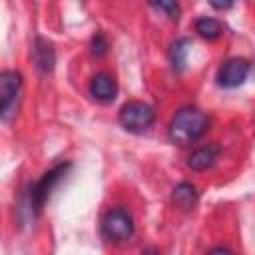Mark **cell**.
Wrapping results in <instances>:
<instances>
[{"instance_id":"cell-1","label":"cell","mask_w":255,"mask_h":255,"mask_svg":"<svg viewBox=\"0 0 255 255\" xmlns=\"http://www.w3.org/2000/svg\"><path fill=\"white\" fill-rule=\"evenodd\" d=\"M207 126H209L207 116L201 110L187 106L173 114L167 128V135L177 145H189L207 131Z\"/></svg>"},{"instance_id":"cell-2","label":"cell","mask_w":255,"mask_h":255,"mask_svg":"<svg viewBox=\"0 0 255 255\" xmlns=\"http://www.w3.org/2000/svg\"><path fill=\"white\" fill-rule=\"evenodd\" d=\"M118 120H120V124H122V128L126 131L143 133L155 122V110L149 104H145V102L131 100V102H128V104L122 106Z\"/></svg>"},{"instance_id":"cell-3","label":"cell","mask_w":255,"mask_h":255,"mask_svg":"<svg viewBox=\"0 0 255 255\" xmlns=\"http://www.w3.org/2000/svg\"><path fill=\"white\" fill-rule=\"evenodd\" d=\"M102 233L110 241H126L133 235V217L124 207H112L102 219Z\"/></svg>"},{"instance_id":"cell-4","label":"cell","mask_w":255,"mask_h":255,"mask_svg":"<svg viewBox=\"0 0 255 255\" xmlns=\"http://www.w3.org/2000/svg\"><path fill=\"white\" fill-rule=\"evenodd\" d=\"M20 88H22V76L18 72L4 70L0 74V118L4 122H8L16 114Z\"/></svg>"},{"instance_id":"cell-5","label":"cell","mask_w":255,"mask_h":255,"mask_svg":"<svg viewBox=\"0 0 255 255\" xmlns=\"http://www.w3.org/2000/svg\"><path fill=\"white\" fill-rule=\"evenodd\" d=\"M66 169H68V163H60V165L52 167V169L46 171V173L40 177V181H36V185L30 189V205H32V209H34L36 213L44 207L46 199L50 197V191H52L54 185L60 181V177L66 173Z\"/></svg>"},{"instance_id":"cell-6","label":"cell","mask_w":255,"mask_h":255,"mask_svg":"<svg viewBox=\"0 0 255 255\" xmlns=\"http://www.w3.org/2000/svg\"><path fill=\"white\" fill-rule=\"evenodd\" d=\"M249 62L243 58H229L225 60L217 70V84L221 88H237L241 86L249 76Z\"/></svg>"},{"instance_id":"cell-7","label":"cell","mask_w":255,"mask_h":255,"mask_svg":"<svg viewBox=\"0 0 255 255\" xmlns=\"http://www.w3.org/2000/svg\"><path fill=\"white\" fill-rule=\"evenodd\" d=\"M90 96L102 104H110L116 100L118 96V84L116 80L106 74V72H100L96 74L92 80H90Z\"/></svg>"},{"instance_id":"cell-8","label":"cell","mask_w":255,"mask_h":255,"mask_svg":"<svg viewBox=\"0 0 255 255\" xmlns=\"http://www.w3.org/2000/svg\"><path fill=\"white\" fill-rule=\"evenodd\" d=\"M219 151H221V149H219L217 143L201 145V147H197L195 151L189 153V157H187V167L193 169V171H205V169H209V167L215 163Z\"/></svg>"},{"instance_id":"cell-9","label":"cell","mask_w":255,"mask_h":255,"mask_svg":"<svg viewBox=\"0 0 255 255\" xmlns=\"http://www.w3.org/2000/svg\"><path fill=\"white\" fill-rule=\"evenodd\" d=\"M32 58H34V64L36 68L42 72V74H48L54 70V64H56V54H54V48L48 40L44 38H36L34 42V48H32Z\"/></svg>"},{"instance_id":"cell-10","label":"cell","mask_w":255,"mask_h":255,"mask_svg":"<svg viewBox=\"0 0 255 255\" xmlns=\"http://www.w3.org/2000/svg\"><path fill=\"white\" fill-rule=\"evenodd\" d=\"M197 199H199V193H197L195 185L189 183V181L177 183V185L173 187V191H171V201H173V205H175L177 209H181V211H191V209L197 205Z\"/></svg>"},{"instance_id":"cell-11","label":"cell","mask_w":255,"mask_h":255,"mask_svg":"<svg viewBox=\"0 0 255 255\" xmlns=\"http://www.w3.org/2000/svg\"><path fill=\"white\" fill-rule=\"evenodd\" d=\"M187 54H189V40L187 38H177L169 46V62L175 72H181L187 64Z\"/></svg>"},{"instance_id":"cell-12","label":"cell","mask_w":255,"mask_h":255,"mask_svg":"<svg viewBox=\"0 0 255 255\" xmlns=\"http://www.w3.org/2000/svg\"><path fill=\"white\" fill-rule=\"evenodd\" d=\"M193 28H195V32H197L201 38H205V40H215V38H219L221 32H223L221 22L215 20V18H209V16L197 18L195 24H193Z\"/></svg>"},{"instance_id":"cell-13","label":"cell","mask_w":255,"mask_h":255,"mask_svg":"<svg viewBox=\"0 0 255 255\" xmlns=\"http://www.w3.org/2000/svg\"><path fill=\"white\" fill-rule=\"evenodd\" d=\"M151 6L153 8H157V10H161V12H165L171 20H177L179 18V6L175 4V2H151Z\"/></svg>"},{"instance_id":"cell-14","label":"cell","mask_w":255,"mask_h":255,"mask_svg":"<svg viewBox=\"0 0 255 255\" xmlns=\"http://www.w3.org/2000/svg\"><path fill=\"white\" fill-rule=\"evenodd\" d=\"M106 50H108L106 38H104L102 34H96V36L92 38V54H94V56H102V54H106Z\"/></svg>"},{"instance_id":"cell-15","label":"cell","mask_w":255,"mask_h":255,"mask_svg":"<svg viewBox=\"0 0 255 255\" xmlns=\"http://www.w3.org/2000/svg\"><path fill=\"white\" fill-rule=\"evenodd\" d=\"M207 255H233L227 247H213L211 251H207Z\"/></svg>"},{"instance_id":"cell-16","label":"cell","mask_w":255,"mask_h":255,"mask_svg":"<svg viewBox=\"0 0 255 255\" xmlns=\"http://www.w3.org/2000/svg\"><path fill=\"white\" fill-rule=\"evenodd\" d=\"M141 255H159V253H157V249L147 247V249H143V251H141Z\"/></svg>"}]
</instances>
